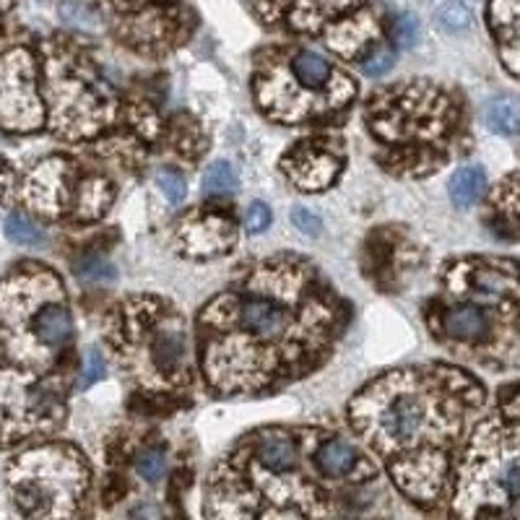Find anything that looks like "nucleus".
<instances>
[{"label":"nucleus","mask_w":520,"mask_h":520,"mask_svg":"<svg viewBox=\"0 0 520 520\" xmlns=\"http://www.w3.org/2000/svg\"><path fill=\"white\" fill-rule=\"evenodd\" d=\"M237 185H240V178H237V172L229 162H216L203 175V193L206 196H227V193L237 190Z\"/></svg>","instance_id":"obj_12"},{"label":"nucleus","mask_w":520,"mask_h":520,"mask_svg":"<svg viewBox=\"0 0 520 520\" xmlns=\"http://www.w3.org/2000/svg\"><path fill=\"white\" fill-rule=\"evenodd\" d=\"M185 357V336L182 331H162L154 339V362L162 372H175Z\"/></svg>","instance_id":"obj_9"},{"label":"nucleus","mask_w":520,"mask_h":520,"mask_svg":"<svg viewBox=\"0 0 520 520\" xmlns=\"http://www.w3.org/2000/svg\"><path fill=\"white\" fill-rule=\"evenodd\" d=\"M424 413H427L424 401H419L413 395H403V398H395L382 412L380 424H382L385 437H391L395 443H409L424 427Z\"/></svg>","instance_id":"obj_1"},{"label":"nucleus","mask_w":520,"mask_h":520,"mask_svg":"<svg viewBox=\"0 0 520 520\" xmlns=\"http://www.w3.org/2000/svg\"><path fill=\"white\" fill-rule=\"evenodd\" d=\"M486 123L495 133L513 136L520 130V102L513 97H500L495 102H489L486 107Z\"/></svg>","instance_id":"obj_10"},{"label":"nucleus","mask_w":520,"mask_h":520,"mask_svg":"<svg viewBox=\"0 0 520 520\" xmlns=\"http://www.w3.org/2000/svg\"><path fill=\"white\" fill-rule=\"evenodd\" d=\"M35 333L47 346H63L73 333V321L68 310L60 305H47L45 310H39L35 318Z\"/></svg>","instance_id":"obj_4"},{"label":"nucleus","mask_w":520,"mask_h":520,"mask_svg":"<svg viewBox=\"0 0 520 520\" xmlns=\"http://www.w3.org/2000/svg\"><path fill=\"white\" fill-rule=\"evenodd\" d=\"M419 36V21L412 14H401L393 18V39L401 47H412Z\"/></svg>","instance_id":"obj_16"},{"label":"nucleus","mask_w":520,"mask_h":520,"mask_svg":"<svg viewBox=\"0 0 520 520\" xmlns=\"http://www.w3.org/2000/svg\"><path fill=\"white\" fill-rule=\"evenodd\" d=\"M291 68H294V76H297V81L307 87V89H321L325 81H328V76H331V66H328V60H325L323 55L318 53H300L294 57V63H291Z\"/></svg>","instance_id":"obj_11"},{"label":"nucleus","mask_w":520,"mask_h":520,"mask_svg":"<svg viewBox=\"0 0 520 520\" xmlns=\"http://www.w3.org/2000/svg\"><path fill=\"white\" fill-rule=\"evenodd\" d=\"M357 464V453L343 440H328L323 448L318 450V466L325 476H343Z\"/></svg>","instance_id":"obj_8"},{"label":"nucleus","mask_w":520,"mask_h":520,"mask_svg":"<svg viewBox=\"0 0 520 520\" xmlns=\"http://www.w3.org/2000/svg\"><path fill=\"white\" fill-rule=\"evenodd\" d=\"M159 188H162L164 198H167L169 203H179V200H185V193H188L185 179L179 178L178 172H172V169H164V172H159Z\"/></svg>","instance_id":"obj_18"},{"label":"nucleus","mask_w":520,"mask_h":520,"mask_svg":"<svg viewBox=\"0 0 520 520\" xmlns=\"http://www.w3.org/2000/svg\"><path fill=\"white\" fill-rule=\"evenodd\" d=\"M437 21H440V26H445L448 32H464L471 26V11H468V5H464L461 0H448L445 5H440V11H437Z\"/></svg>","instance_id":"obj_14"},{"label":"nucleus","mask_w":520,"mask_h":520,"mask_svg":"<svg viewBox=\"0 0 520 520\" xmlns=\"http://www.w3.org/2000/svg\"><path fill=\"white\" fill-rule=\"evenodd\" d=\"M291 221H294V227L300 229L302 234H307V237H315V234H321V219L315 214H310L307 209H294L291 211Z\"/></svg>","instance_id":"obj_23"},{"label":"nucleus","mask_w":520,"mask_h":520,"mask_svg":"<svg viewBox=\"0 0 520 520\" xmlns=\"http://www.w3.org/2000/svg\"><path fill=\"white\" fill-rule=\"evenodd\" d=\"M339 164L336 159L318 154V157H300V169H294V179L305 185V190H318L328 185L336 175Z\"/></svg>","instance_id":"obj_7"},{"label":"nucleus","mask_w":520,"mask_h":520,"mask_svg":"<svg viewBox=\"0 0 520 520\" xmlns=\"http://www.w3.org/2000/svg\"><path fill=\"white\" fill-rule=\"evenodd\" d=\"M270 224V209L266 203H252L250 209H248V214H245V227L250 229V232H263V229H269Z\"/></svg>","instance_id":"obj_22"},{"label":"nucleus","mask_w":520,"mask_h":520,"mask_svg":"<svg viewBox=\"0 0 520 520\" xmlns=\"http://www.w3.org/2000/svg\"><path fill=\"white\" fill-rule=\"evenodd\" d=\"M500 484H503L505 495H507L510 500H520V455H513V458L505 464Z\"/></svg>","instance_id":"obj_19"},{"label":"nucleus","mask_w":520,"mask_h":520,"mask_svg":"<svg viewBox=\"0 0 520 520\" xmlns=\"http://www.w3.org/2000/svg\"><path fill=\"white\" fill-rule=\"evenodd\" d=\"M393 63H395V55L391 53V50H385V47H380L377 53H372L367 60H364L362 71L367 73V76H372V78H377V76H385V73L391 71Z\"/></svg>","instance_id":"obj_20"},{"label":"nucleus","mask_w":520,"mask_h":520,"mask_svg":"<svg viewBox=\"0 0 520 520\" xmlns=\"http://www.w3.org/2000/svg\"><path fill=\"white\" fill-rule=\"evenodd\" d=\"M136 468H138V474L144 476L146 482H159L167 474V458H164L162 450H146V453L138 455Z\"/></svg>","instance_id":"obj_15"},{"label":"nucleus","mask_w":520,"mask_h":520,"mask_svg":"<svg viewBox=\"0 0 520 520\" xmlns=\"http://www.w3.org/2000/svg\"><path fill=\"white\" fill-rule=\"evenodd\" d=\"M5 234L16 245H39L45 240V234H42V229L36 227L35 221L21 214H11L5 219Z\"/></svg>","instance_id":"obj_13"},{"label":"nucleus","mask_w":520,"mask_h":520,"mask_svg":"<svg viewBox=\"0 0 520 520\" xmlns=\"http://www.w3.org/2000/svg\"><path fill=\"white\" fill-rule=\"evenodd\" d=\"M105 375V359H102V354L99 352H89L87 354V362H84V370H81V388H89V385H94L99 377Z\"/></svg>","instance_id":"obj_21"},{"label":"nucleus","mask_w":520,"mask_h":520,"mask_svg":"<svg viewBox=\"0 0 520 520\" xmlns=\"http://www.w3.org/2000/svg\"><path fill=\"white\" fill-rule=\"evenodd\" d=\"M474 287L479 289V291H503L507 287V279H505L503 273H497V270L484 269L476 273Z\"/></svg>","instance_id":"obj_24"},{"label":"nucleus","mask_w":520,"mask_h":520,"mask_svg":"<svg viewBox=\"0 0 520 520\" xmlns=\"http://www.w3.org/2000/svg\"><path fill=\"white\" fill-rule=\"evenodd\" d=\"M240 321L245 331H250L260 339H276L287 331V312L284 307L276 305L273 300L250 297L240 307Z\"/></svg>","instance_id":"obj_2"},{"label":"nucleus","mask_w":520,"mask_h":520,"mask_svg":"<svg viewBox=\"0 0 520 520\" xmlns=\"http://www.w3.org/2000/svg\"><path fill=\"white\" fill-rule=\"evenodd\" d=\"M258 458L270 471H289L297 464V448L284 434H266L258 443Z\"/></svg>","instance_id":"obj_6"},{"label":"nucleus","mask_w":520,"mask_h":520,"mask_svg":"<svg viewBox=\"0 0 520 520\" xmlns=\"http://www.w3.org/2000/svg\"><path fill=\"white\" fill-rule=\"evenodd\" d=\"M445 331L461 342H482L489 333V321L479 307L458 305L445 312Z\"/></svg>","instance_id":"obj_3"},{"label":"nucleus","mask_w":520,"mask_h":520,"mask_svg":"<svg viewBox=\"0 0 520 520\" xmlns=\"http://www.w3.org/2000/svg\"><path fill=\"white\" fill-rule=\"evenodd\" d=\"M76 273H78V279H84V281H109L115 273H112V266L105 263V260H99V258H87V260H81L78 266H76Z\"/></svg>","instance_id":"obj_17"},{"label":"nucleus","mask_w":520,"mask_h":520,"mask_svg":"<svg viewBox=\"0 0 520 520\" xmlns=\"http://www.w3.org/2000/svg\"><path fill=\"white\" fill-rule=\"evenodd\" d=\"M484 169H479V167H464V169H458V172L453 175V179H450V198H453L455 206L468 209V206H474L479 198L484 196Z\"/></svg>","instance_id":"obj_5"}]
</instances>
